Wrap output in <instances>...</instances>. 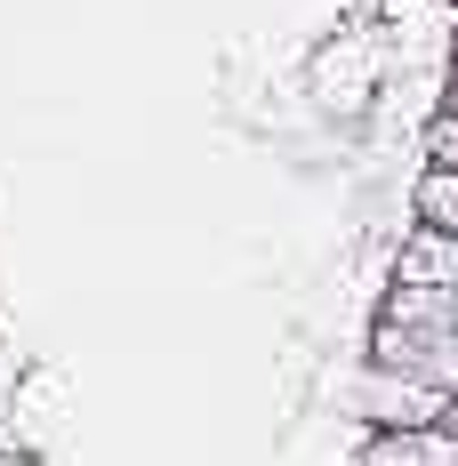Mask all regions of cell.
<instances>
[{
    "label": "cell",
    "mask_w": 458,
    "mask_h": 466,
    "mask_svg": "<svg viewBox=\"0 0 458 466\" xmlns=\"http://www.w3.org/2000/svg\"><path fill=\"white\" fill-rule=\"evenodd\" d=\"M354 402H362L370 426H443V410H451L458 394H443V386H426V378H411V370H378V362H370Z\"/></svg>",
    "instance_id": "cell-1"
},
{
    "label": "cell",
    "mask_w": 458,
    "mask_h": 466,
    "mask_svg": "<svg viewBox=\"0 0 458 466\" xmlns=\"http://www.w3.org/2000/svg\"><path fill=\"white\" fill-rule=\"evenodd\" d=\"M370 362H378V370H411V378H426V386L458 394V338H426V329L378 322L370 329Z\"/></svg>",
    "instance_id": "cell-2"
},
{
    "label": "cell",
    "mask_w": 458,
    "mask_h": 466,
    "mask_svg": "<svg viewBox=\"0 0 458 466\" xmlns=\"http://www.w3.org/2000/svg\"><path fill=\"white\" fill-rule=\"evenodd\" d=\"M362 466H458V434H443V426H370Z\"/></svg>",
    "instance_id": "cell-3"
},
{
    "label": "cell",
    "mask_w": 458,
    "mask_h": 466,
    "mask_svg": "<svg viewBox=\"0 0 458 466\" xmlns=\"http://www.w3.org/2000/svg\"><path fill=\"white\" fill-rule=\"evenodd\" d=\"M378 322L426 329V338H458V289H426V281H394L386 289V314Z\"/></svg>",
    "instance_id": "cell-4"
},
{
    "label": "cell",
    "mask_w": 458,
    "mask_h": 466,
    "mask_svg": "<svg viewBox=\"0 0 458 466\" xmlns=\"http://www.w3.org/2000/svg\"><path fill=\"white\" fill-rule=\"evenodd\" d=\"M394 281H426V289H458V233L411 226L402 258H394Z\"/></svg>",
    "instance_id": "cell-5"
},
{
    "label": "cell",
    "mask_w": 458,
    "mask_h": 466,
    "mask_svg": "<svg viewBox=\"0 0 458 466\" xmlns=\"http://www.w3.org/2000/svg\"><path fill=\"white\" fill-rule=\"evenodd\" d=\"M418 226H434V233H458V169H434L426 161V177H418Z\"/></svg>",
    "instance_id": "cell-6"
},
{
    "label": "cell",
    "mask_w": 458,
    "mask_h": 466,
    "mask_svg": "<svg viewBox=\"0 0 458 466\" xmlns=\"http://www.w3.org/2000/svg\"><path fill=\"white\" fill-rule=\"evenodd\" d=\"M426 161H434V169H458V121H451V113L426 129Z\"/></svg>",
    "instance_id": "cell-7"
},
{
    "label": "cell",
    "mask_w": 458,
    "mask_h": 466,
    "mask_svg": "<svg viewBox=\"0 0 458 466\" xmlns=\"http://www.w3.org/2000/svg\"><path fill=\"white\" fill-rule=\"evenodd\" d=\"M443 113H451V121H458V81H451V96H443Z\"/></svg>",
    "instance_id": "cell-8"
},
{
    "label": "cell",
    "mask_w": 458,
    "mask_h": 466,
    "mask_svg": "<svg viewBox=\"0 0 458 466\" xmlns=\"http://www.w3.org/2000/svg\"><path fill=\"white\" fill-rule=\"evenodd\" d=\"M451 56H458V41H451Z\"/></svg>",
    "instance_id": "cell-9"
}]
</instances>
